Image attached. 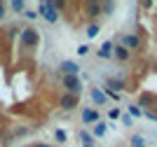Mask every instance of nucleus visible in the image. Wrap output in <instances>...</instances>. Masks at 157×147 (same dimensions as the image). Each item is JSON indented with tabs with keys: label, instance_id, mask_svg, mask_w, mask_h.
I'll return each mask as SVG.
<instances>
[{
	"label": "nucleus",
	"instance_id": "nucleus-1",
	"mask_svg": "<svg viewBox=\"0 0 157 147\" xmlns=\"http://www.w3.org/2000/svg\"><path fill=\"white\" fill-rule=\"evenodd\" d=\"M19 42H21V47H38L40 45V33L35 31V28H21V33H19Z\"/></svg>",
	"mask_w": 157,
	"mask_h": 147
},
{
	"label": "nucleus",
	"instance_id": "nucleus-2",
	"mask_svg": "<svg viewBox=\"0 0 157 147\" xmlns=\"http://www.w3.org/2000/svg\"><path fill=\"white\" fill-rule=\"evenodd\" d=\"M38 17H42L45 21L49 24H56L59 21V12H56V7L52 2H38Z\"/></svg>",
	"mask_w": 157,
	"mask_h": 147
},
{
	"label": "nucleus",
	"instance_id": "nucleus-3",
	"mask_svg": "<svg viewBox=\"0 0 157 147\" xmlns=\"http://www.w3.org/2000/svg\"><path fill=\"white\" fill-rule=\"evenodd\" d=\"M61 84H63L66 94H73V96H80V91H82V82H80V77L63 75V77H61Z\"/></svg>",
	"mask_w": 157,
	"mask_h": 147
},
{
	"label": "nucleus",
	"instance_id": "nucleus-4",
	"mask_svg": "<svg viewBox=\"0 0 157 147\" xmlns=\"http://www.w3.org/2000/svg\"><path fill=\"white\" fill-rule=\"evenodd\" d=\"M122 42H124V49L129 51H138L141 47H143V40H141V35H136V33H127L124 38H122Z\"/></svg>",
	"mask_w": 157,
	"mask_h": 147
},
{
	"label": "nucleus",
	"instance_id": "nucleus-5",
	"mask_svg": "<svg viewBox=\"0 0 157 147\" xmlns=\"http://www.w3.org/2000/svg\"><path fill=\"white\" fill-rule=\"evenodd\" d=\"M124 89H127L124 79L110 77V79H105V91H103V94H120V91H124Z\"/></svg>",
	"mask_w": 157,
	"mask_h": 147
},
{
	"label": "nucleus",
	"instance_id": "nucleus-6",
	"mask_svg": "<svg viewBox=\"0 0 157 147\" xmlns=\"http://www.w3.org/2000/svg\"><path fill=\"white\" fill-rule=\"evenodd\" d=\"M78 105H80V98L73 96V94H63V96L59 98V108L66 110V112H68V110H75Z\"/></svg>",
	"mask_w": 157,
	"mask_h": 147
},
{
	"label": "nucleus",
	"instance_id": "nucleus-7",
	"mask_svg": "<svg viewBox=\"0 0 157 147\" xmlns=\"http://www.w3.org/2000/svg\"><path fill=\"white\" fill-rule=\"evenodd\" d=\"M85 14L89 17V19H96V17H101V2L98 0H92V2H85Z\"/></svg>",
	"mask_w": 157,
	"mask_h": 147
},
{
	"label": "nucleus",
	"instance_id": "nucleus-8",
	"mask_svg": "<svg viewBox=\"0 0 157 147\" xmlns=\"http://www.w3.org/2000/svg\"><path fill=\"white\" fill-rule=\"evenodd\" d=\"M61 72H63V75H71V77H78L80 65L73 63V61H63V63H61Z\"/></svg>",
	"mask_w": 157,
	"mask_h": 147
},
{
	"label": "nucleus",
	"instance_id": "nucleus-9",
	"mask_svg": "<svg viewBox=\"0 0 157 147\" xmlns=\"http://www.w3.org/2000/svg\"><path fill=\"white\" fill-rule=\"evenodd\" d=\"M113 56L117 58V61H122V63H124V61H129V58H131V51L124 49V47L120 45V47H113Z\"/></svg>",
	"mask_w": 157,
	"mask_h": 147
},
{
	"label": "nucleus",
	"instance_id": "nucleus-10",
	"mask_svg": "<svg viewBox=\"0 0 157 147\" xmlns=\"http://www.w3.org/2000/svg\"><path fill=\"white\" fill-rule=\"evenodd\" d=\"M82 122H85V124H96L98 122V112L92 110V108H87L85 112H82Z\"/></svg>",
	"mask_w": 157,
	"mask_h": 147
},
{
	"label": "nucleus",
	"instance_id": "nucleus-11",
	"mask_svg": "<svg viewBox=\"0 0 157 147\" xmlns=\"http://www.w3.org/2000/svg\"><path fill=\"white\" fill-rule=\"evenodd\" d=\"M98 56L101 58H110L113 56V42H103L101 49H98Z\"/></svg>",
	"mask_w": 157,
	"mask_h": 147
},
{
	"label": "nucleus",
	"instance_id": "nucleus-12",
	"mask_svg": "<svg viewBox=\"0 0 157 147\" xmlns=\"http://www.w3.org/2000/svg\"><path fill=\"white\" fill-rule=\"evenodd\" d=\"M92 101L96 103V105H103V103H105V94H103L101 89H96V86H94V89H92Z\"/></svg>",
	"mask_w": 157,
	"mask_h": 147
},
{
	"label": "nucleus",
	"instance_id": "nucleus-13",
	"mask_svg": "<svg viewBox=\"0 0 157 147\" xmlns=\"http://www.w3.org/2000/svg\"><path fill=\"white\" fill-rule=\"evenodd\" d=\"M7 7H10V9H14L17 14H19V12H26V2H24V0H12Z\"/></svg>",
	"mask_w": 157,
	"mask_h": 147
},
{
	"label": "nucleus",
	"instance_id": "nucleus-14",
	"mask_svg": "<svg viewBox=\"0 0 157 147\" xmlns=\"http://www.w3.org/2000/svg\"><path fill=\"white\" fill-rule=\"evenodd\" d=\"M96 35H98V24L94 21V24L87 26V38H96Z\"/></svg>",
	"mask_w": 157,
	"mask_h": 147
},
{
	"label": "nucleus",
	"instance_id": "nucleus-15",
	"mask_svg": "<svg viewBox=\"0 0 157 147\" xmlns=\"http://www.w3.org/2000/svg\"><path fill=\"white\" fill-rule=\"evenodd\" d=\"M115 2H101V14H113Z\"/></svg>",
	"mask_w": 157,
	"mask_h": 147
},
{
	"label": "nucleus",
	"instance_id": "nucleus-16",
	"mask_svg": "<svg viewBox=\"0 0 157 147\" xmlns=\"http://www.w3.org/2000/svg\"><path fill=\"white\" fill-rule=\"evenodd\" d=\"M80 138H82V142H85V147H92L94 145V138L89 133H87V131H82V133H80Z\"/></svg>",
	"mask_w": 157,
	"mask_h": 147
},
{
	"label": "nucleus",
	"instance_id": "nucleus-17",
	"mask_svg": "<svg viewBox=\"0 0 157 147\" xmlns=\"http://www.w3.org/2000/svg\"><path fill=\"white\" fill-rule=\"evenodd\" d=\"M143 115V110L136 108V105H129V117H141Z\"/></svg>",
	"mask_w": 157,
	"mask_h": 147
},
{
	"label": "nucleus",
	"instance_id": "nucleus-18",
	"mask_svg": "<svg viewBox=\"0 0 157 147\" xmlns=\"http://www.w3.org/2000/svg\"><path fill=\"white\" fill-rule=\"evenodd\" d=\"M103 133H105V124H96V126H94V135H98V138H101Z\"/></svg>",
	"mask_w": 157,
	"mask_h": 147
},
{
	"label": "nucleus",
	"instance_id": "nucleus-19",
	"mask_svg": "<svg viewBox=\"0 0 157 147\" xmlns=\"http://www.w3.org/2000/svg\"><path fill=\"white\" fill-rule=\"evenodd\" d=\"M143 138H141V135H134V138H131V145H134V147H143Z\"/></svg>",
	"mask_w": 157,
	"mask_h": 147
},
{
	"label": "nucleus",
	"instance_id": "nucleus-20",
	"mask_svg": "<svg viewBox=\"0 0 157 147\" xmlns=\"http://www.w3.org/2000/svg\"><path fill=\"white\" fill-rule=\"evenodd\" d=\"M78 54H80V56H85V54H89V47H87V45H80V47H78Z\"/></svg>",
	"mask_w": 157,
	"mask_h": 147
},
{
	"label": "nucleus",
	"instance_id": "nucleus-21",
	"mask_svg": "<svg viewBox=\"0 0 157 147\" xmlns=\"http://www.w3.org/2000/svg\"><path fill=\"white\" fill-rule=\"evenodd\" d=\"M5 14H7V2H2V0H0V19H2Z\"/></svg>",
	"mask_w": 157,
	"mask_h": 147
},
{
	"label": "nucleus",
	"instance_id": "nucleus-22",
	"mask_svg": "<svg viewBox=\"0 0 157 147\" xmlns=\"http://www.w3.org/2000/svg\"><path fill=\"white\" fill-rule=\"evenodd\" d=\"M108 117H110V119H117V117H120V110H117V108H113L110 112H108Z\"/></svg>",
	"mask_w": 157,
	"mask_h": 147
},
{
	"label": "nucleus",
	"instance_id": "nucleus-23",
	"mask_svg": "<svg viewBox=\"0 0 157 147\" xmlns=\"http://www.w3.org/2000/svg\"><path fill=\"white\" fill-rule=\"evenodd\" d=\"M148 103H152V98L150 96H143V98H141V108H148Z\"/></svg>",
	"mask_w": 157,
	"mask_h": 147
},
{
	"label": "nucleus",
	"instance_id": "nucleus-24",
	"mask_svg": "<svg viewBox=\"0 0 157 147\" xmlns=\"http://www.w3.org/2000/svg\"><path fill=\"white\" fill-rule=\"evenodd\" d=\"M54 135H56V140H59V142H63V140H66V133H63V131H61V128H59V131H56V133H54Z\"/></svg>",
	"mask_w": 157,
	"mask_h": 147
},
{
	"label": "nucleus",
	"instance_id": "nucleus-25",
	"mask_svg": "<svg viewBox=\"0 0 157 147\" xmlns=\"http://www.w3.org/2000/svg\"><path fill=\"white\" fill-rule=\"evenodd\" d=\"M28 17V19H35V17H38V12H33V9H26V12H24Z\"/></svg>",
	"mask_w": 157,
	"mask_h": 147
},
{
	"label": "nucleus",
	"instance_id": "nucleus-26",
	"mask_svg": "<svg viewBox=\"0 0 157 147\" xmlns=\"http://www.w3.org/2000/svg\"><path fill=\"white\" fill-rule=\"evenodd\" d=\"M122 122H124L127 126H131V117H129V115H124V117H122Z\"/></svg>",
	"mask_w": 157,
	"mask_h": 147
},
{
	"label": "nucleus",
	"instance_id": "nucleus-27",
	"mask_svg": "<svg viewBox=\"0 0 157 147\" xmlns=\"http://www.w3.org/2000/svg\"><path fill=\"white\" fill-rule=\"evenodd\" d=\"M35 147H49V145H35Z\"/></svg>",
	"mask_w": 157,
	"mask_h": 147
},
{
	"label": "nucleus",
	"instance_id": "nucleus-28",
	"mask_svg": "<svg viewBox=\"0 0 157 147\" xmlns=\"http://www.w3.org/2000/svg\"><path fill=\"white\" fill-rule=\"evenodd\" d=\"M92 147H94V145H92Z\"/></svg>",
	"mask_w": 157,
	"mask_h": 147
}]
</instances>
